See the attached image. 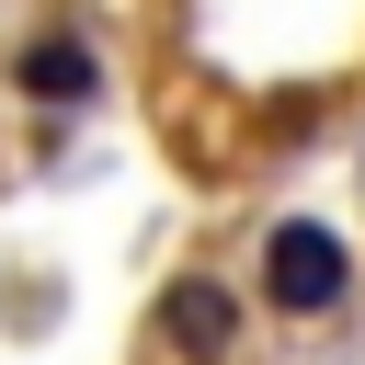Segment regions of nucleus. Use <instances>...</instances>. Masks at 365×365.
<instances>
[{
  "label": "nucleus",
  "mask_w": 365,
  "mask_h": 365,
  "mask_svg": "<svg viewBox=\"0 0 365 365\" xmlns=\"http://www.w3.org/2000/svg\"><path fill=\"white\" fill-rule=\"evenodd\" d=\"M262 297H274L285 319H319V308L354 297V251H342L319 217H285V228L262 240Z\"/></svg>",
  "instance_id": "nucleus-1"
},
{
  "label": "nucleus",
  "mask_w": 365,
  "mask_h": 365,
  "mask_svg": "<svg viewBox=\"0 0 365 365\" xmlns=\"http://www.w3.org/2000/svg\"><path fill=\"white\" fill-rule=\"evenodd\" d=\"M11 80H23L46 114H68V103H91V91H103V68H91V46H80V34H34Z\"/></svg>",
  "instance_id": "nucleus-2"
},
{
  "label": "nucleus",
  "mask_w": 365,
  "mask_h": 365,
  "mask_svg": "<svg viewBox=\"0 0 365 365\" xmlns=\"http://www.w3.org/2000/svg\"><path fill=\"white\" fill-rule=\"evenodd\" d=\"M160 331H171L182 354H228V342H240V297L205 285V274H182V285L160 297Z\"/></svg>",
  "instance_id": "nucleus-3"
}]
</instances>
